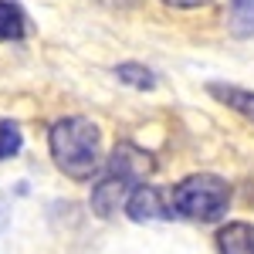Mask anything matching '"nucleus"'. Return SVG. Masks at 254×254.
<instances>
[{"label": "nucleus", "instance_id": "f257e3e1", "mask_svg": "<svg viewBox=\"0 0 254 254\" xmlns=\"http://www.w3.org/2000/svg\"><path fill=\"white\" fill-rule=\"evenodd\" d=\"M51 159L71 180H92L102 170V132L92 119L68 116L51 126Z\"/></svg>", "mask_w": 254, "mask_h": 254}, {"label": "nucleus", "instance_id": "f03ea898", "mask_svg": "<svg viewBox=\"0 0 254 254\" xmlns=\"http://www.w3.org/2000/svg\"><path fill=\"white\" fill-rule=\"evenodd\" d=\"M170 207H173V217L214 224L231 207V187L227 180L214 173H193L170 190Z\"/></svg>", "mask_w": 254, "mask_h": 254}, {"label": "nucleus", "instance_id": "7ed1b4c3", "mask_svg": "<svg viewBox=\"0 0 254 254\" xmlns=\"http://www.w3.org/2000/svg\"><path fill=\"white\" fill-rule=\"evenodd\" d=\"M126 214L132 220H170L173 207H170V190H159L149 183H139L126 200Z\"/></svg>", "mask_w": 254, "mask_h": 254}, {"label": "nucleus", "instance_id": "20e7f679", "mask_svg": "<svg viewBox=\"0 0 254 254\" xmlns=\"http://www.w3.org/2000/svg\"><path fill=\"white\" fill-rule=\"evenodd\" d=\"M105 173H116V176H122V180H129V183L139 187L146 176L153 173V156L142 153L132 142H119L116 149H112V156H109V163H105Z\"/></svg>", "mask_w": 254, "mask_h": 254}, {"label": "nucleus", "instance_id": "39448f33", "mask_svg": "<svg viewBox=\"0 0 254 254\" xmlns=\"http://www.w3.org/2000/svg\"><path fill=\"white\" fill-rule=\"evenodd\" d=\"M132 190H136V183H129V180H122L116 173H102V180L92 190V210H95V217H102V220L116 217L119 207H126V200H129Z\"/></svg>", "mask_w": 254, "mask_h": 254}, {"label": "nucleus", "instance_id": "423d86ee", "mask_svg": "<svg viewBox=\"0 0 254 254\" xmlns=\"http://www.w3.org/2000/svg\"><path fill=\"white\" fill-rule=\"evenodd\" d=\"M217 251L220 254H254V224L231 220L217 231Z\"/></svg>", "mask_w": 254, "mask_h": 254}, {"label": "nucleus", "instance_id": "0eeeda50", "mask_svg": "<svg viewBox=\"0 0 254 254\" xmlns=\"http://www.w3.org/2000/svg\"><path fill=\"white\" fill-rule=\"evenodd\" d=\"M207 92H210L217 102H224L227 109H234V112H241L244 119H251V122H254V92L237 88V85H224V81H210Z\"/></svg>", "mask_w": 254, "mask_h": 254}, {"label": "nucleus", "instance_id": "6e6552de", "mask_svg": "<svg viewBox=\"0 0 254 254\" xmlns=\"http://www.w3.org/2000/svg\"><path fill=\"white\" fill-rule=\"evenodd\" d=\"M27 34V17L17 0H0V41H20Z\"/></svg>", "mask_w": 254, "mask_h": 254}, {"label": "nucleus", "instance_id": "1a4fd4ad", "mask_svg": "<svg viewBox=\"0 0 254 254\" xmlns=\"http://www.w3.org/2000/svg\"><path fill=\"white\" fill-rule=\"evenodd\" d=\"M116 75H119V81H126V85H132V88H153V85H156L153 71H149V68H142V64H136V61L119 64Z\"/></svg>", "mask_w": 254, "mask_h": 254}, {"label": "nucleus", "instance_id": "9d476101", "mask_svg": "<svg viewBox=\"0 0 254 254\" xmlns=\"http://www.w3.org/2000/svg\"><path fill=\"white\" fill-rule=\"evenodd\" d=\"M20 146H24V136H20V126L17 122H0V159H10L20 153Z\"/></svg>", "mask_w": 254, "mask_h": 254}, {"label": "nucleus", "instance_id": "9b49d317", "mask_svg": "<svg viewBox=\"0 0 254 254\" xmlns=\"http://www.w3.org/2000/svg\"><path fill=\"white\" fill-rule=\"evenodd\" d=\"M166 7H203V3H210V0H163Z\"/></svg>", "mask_w": 254, "mask_h": 254}, {"label": "nucleus", "instance_id": "f8f14e48", "mask_svg": "<svg viewBox=\"0 0 254 254\" xmlns=\"http://www.w3.org/2000/svg\"><path fill=\"white\" fill-rule=\"evenodd\" d=\"M7 217H10V210H7V196L0 193V231L7 227Z\"/></svg>", "mask_w": 254, "mask_h": 254}]
</instances>
